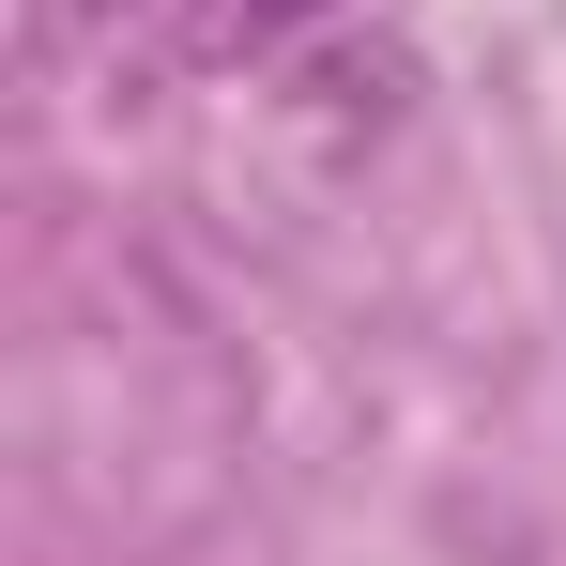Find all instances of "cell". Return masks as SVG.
<instances>
[{
    "label": "cell",
    "instance_id": "obj_1",
    "mask_svg": "<svg viewBox=\"0 0 566 566\" xmlns=\"http://www.w3.org/2000/svg\"><path fill=\"white\" fill-rule=\"evenodd\" d=\"M138 0H31V46H107Z\"/></svg>",
    "mask_w": 566,
    "mask_h": 566
}]
</instances>
